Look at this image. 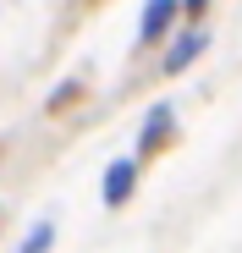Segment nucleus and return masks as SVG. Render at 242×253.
Wrapping results in <instances>:
<instances>
[{"instance_id":"nucleus-1","label":"nucleus","mask_w":242,"mask_h":253,"mask_svg":"<svg viewBox=\"0 0 242 253\" xmlns=\"http://www.w3.org/2000/svg\"><path fill=\"white\" fill-rule=\"evenodd\" d=\"M176 132H182V121H176V99H154V105L143 110V121H138L132 160H138V165L160 160V154H165V149L176 143Z\"/></svg>"},{"instance_id":"nucleus-2","label":"nucleus","mask_w":242,"mask_h":253,"mask_svg":"<svg viewBox=\"0 0 242 253\" xmlns=\"http://www.w3.org/2000/svg\"><path fill=\"white\" fill-rule=\"evenodd\" d=\"M209 44H215V33L204 28V22H187V28H176L165 44H160V77H182V72H193L198 61L209 55Z\"/></svg>"},{"instance_id":"nucleus-3","label":"nucleus","mask_w":242,"mask_h":253,"mask_svg":"<svg viewBox=\"0 0 242 253\" xmlns=\"http://www.w3.org/2000/svg\"><path fill=\"white\" fill-rule=\"evenodd\" d=\"M176 28H182V0H143V11H138V44L132 50H160Z\"/></svg>"},{"instance_id":"nucleus-4","label":"nucleus","mask_w":242,"mask_h":253,"mask_svg":"<svg viewBox=\"0 0 242 253\" xmlns=\"http://www.w3.org/2000/svg\"><path fill=\"white\" fill-rule=\"evenodd\" d=\"M138 176H143V165H138L132 154H116V160L105 165L99 204H105V209H127V204H132V193H138Z\"/></svg>"},{"instance_id":"nucleus-5","label":"nucleus","mask_w":242,"mask_h":253,"mask_svg":"<svg viewBox=\"0 0 242 253\" xmlns=\"http://www.w3.org/2000/svg\"><path fill=\"white\" fill-rule=\"evenodd\" d=\"M83 99H88V83H83V77H61V83H55V94L44 99V116L61 121V116H72Z\"/></svg>"},{"instance_id":"nucleus-6","label":"nucleus","mask_w":242,"mask_h":253,"mask_svg":"<svg viewBox=\"0 0 242 253\" xmlns=\"http://www.w3.org/2000/svg\"><path fill=\"white\" fill-rule=\"evenodd\" d=\"M55 237H61V231H55V220H33V231L22 237V248H17V253H55Z\"/></svg>"},{"instance_id":"nucleus-7","label":"nucleus","mask_w":242,"mask_h":253,"mask_svg":"<svg viewBox=\"0 0 242 253\" xmlns=\"http://www.w3.org/2000/svg\"><path fill=\"white\" fill-rule=\"evenodd\" d=\"M209 6H215V0H182V17H193V22H198V17H204Z\"/></svg>"},{"instance_id":"nucleus-8","label":"nucleus","mask_w":242,"mask_h":253,"mask_svg":"<svg viewBox=\"0 0 242 253\" xmlns=\"http://www.w3.org/2000/svg\"><path fill=\"white\" fill-rule=\"evenodd\" d=\"M83 6H105V0H83Z\"/></svg>"}]
</instances>
